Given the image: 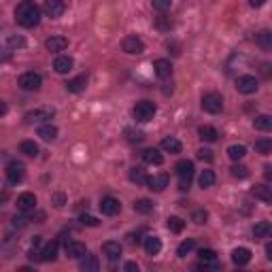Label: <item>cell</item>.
<instances>
[{"label":"cell","instance_id":"1","mask_svg":"<svg viewBox=\"0 0 272 272\" xmlns=\"http://www.w3.org/2000/svg\"><path fill=\"white\" fill-rule=\"evenodd\" d=\"M15 19L23 28H34L41 21V6L32 0H21L15 9Z\"/></svg>","mask_w":272,"mask_h":272},{"label":"cell","instance_id":"2","mask_svg":"<svg viewBox=\"0 0 272 272\" xmlns=\"http://www.w3.org/2000/svg\"><path fill=\"white\" fill-rule=\"evenodd\" d=\"M177 177H179V189L187 191L191 185V179H194V162L189 159H181L177 164Z\"/></svg>","mask_w":272,"mask_h":272},{"label":"cell","instance_id":"3","mask_svg":"<svg viewBox=\"0 0 272 272\" xmlns=\"http://www.w3.org/2000/svg\"><path fill=\"white\" fill-rule=\"evenodd\" d=\"M157 113V107L153 105L151 100H140V102H136V107L132 109V115L136 122H151L153 119V115Z\"/></svg>","mask_w":272,"mask_h":272},{"label":"cell","instance_id":"4","mask_svg":"<svg viewBox=\"0 0 272 272\" xmlns=\"http://www.w3.org/2000/svg\"><path fill=\"white\" fill-rule=\"evenodd\" d=\"M17 85L21 87L23 92H38L41 90V85H43V77L38 75V73H23L19 79H17Z\"/></svg>","mask_w":272,"mask_h":272},{"label":"cell","instance_id":"5","mask_svg":"<svg viewBox=\"0 0 272 272\" xmlns=\"http://www.w3.org/2000/svg\"><path fill=\"white\" fill-rule=\"evenodd\" d=\"M202 109L206 111V113H211V115L221 113V109H223V98H221V94H217V92L204 94V96H202Z\"/></svg>","mask_w":272,"mask_h":272},{"label":"cell","instance_id":"6","mask_svg":"<svg viewBox=\"0 0 272 272\" xmlns=\"http://www.w3.org/2000/svg\"><path fill=\"white\" fill-rule=\"evenodd\" d=\"M6 181L11 183V185H17V183L23 181V174H26V166H23L21 162H17V159H13V162L6 164Z\"/></svg>","mask_w":272,"mask_h":272},{"label":"cell","instance_id":"7","mask_svg":"<svg viewBox=\"0 0 272 272\" xmlns=\"http://www.w3.org/2000/svg\"><path fill=\"white\" fill-rule=\"evenodd\" d=\"M258 79L255 77H251V75H243V77H238L236 79V90L241 92V94H245V96H251V94H255L258 92Z\"/></svg>","mask_w":272,"mask_h":272},{"label":"cell","instance_id":"8","mask_svg":"<svg viewBox=\"0 0 272 272\" xmlns=\"http://www.w3.org/2000/svg\"><path fill=\"white\" fill-rule=\"evenodd\" d=\"M122 49H124V53H128V55H140L142 51H145V43H142L138 36L132 34V36H126V38H124Z\"/></svg>","mask_w":272,"mask_h":272},{"label":"cell","instance_id":"9","mask_svg":"<svg viewBox=\"0 0 272 272\" xmlns=\"http://www.w3.org/2000/svg\"><path fill=\"white\" fill-rule=\"evenodd\" d=\"M53 115H55L53 109H47V107L34 109V111H30V113H26V122H28V124H41V122L47 124Z\"/></svg>","mask_w":272,"mask_h":272},{"label":"cell","instance_id":"10","mask_svg":"<svg viewBox=\"0 0 272 272\" xmlns=\"http://www.w3.org/2000/svg\"><path fill=\"white\" fill-rule=\"evenodd\" d=\"M15 206H17V211H21V213H32L36 209V196L32 194V191H23V194L17 196Z\"/></svg>","mask_w":272,"mask_h":272},{"label":"cell","instance_id":"11","mask_svg":"<svg viewBox=\"0 0 272 272\" xmlns=\"http://www.w3.org/2000/svg\"><path fill=\"white\" fill-rule=\"evenodd\" d=\"M100 211H102V215H107V217H115V215L122 211V202L113 196H105L100 200Z\"/></svg>","mask_w":272,"mask_h":272},{"label":"cell","instance_id":"12","mask_svg":"<svg viewBox=\"0 0 272 272\" xmlns=\"http://www.w3.org/2000/svg\"><path fill=\"white\" fill-rule=\"evenodd\" d=\"M66 255L70 260H81L87 255V247L85 243H79V241H68L66 243Z\"/></svg>","mask_w":272,"mask_h":272},{"label":"cell","instance_id":"13","mask_svg":"<svg viewBox=\"0 0 272 272\" xmlns=\"http://www.w3.org/2000/svg\"><path fill=\"white\" fill-rule=\"evenodd\" d=\"M66 11V2L64 0H45V13L49 17H62Z\"/></svg>","mask_w":272,"mask_h":272},{"label":"cell","instance_id":"14","mask_svg":"<svg viewBox=\"0 0 272 272\" xmlns=\"http://www.w3.org/2000/svg\"><path fill=\"white\" fill-rule=\"evenodd\" d=\"M122 245H119L117 241H107L105 245H102V253L107 255L109 262H117L119 258H122Z\"/></svg>","mask_w":272,"mask_h":272},{"label":"cell","instance_id":"15","mask_svg":"<svg viewBox=\"0 0 272 272\" xmlns=\"http://www.w3.org/2000/svg\"><path fill=\"white\" fill-rule=\"evenodd\" d=\"M73 66H75V60L70 58V55H58L53 62L55 73H60V75H68L70 70H73Z\"/></svg>","mask_w":272,"mask_h":272},{"label":"cell","instance_id":"16","mask_svg":"<svg viewBox=\"0 0 272 272\" xmlns=\"http://www.w3.org/2000/svg\"><path fill=\"white\" fill-rule=\"evenodd\" d=\"M45 47H47V51H51V53L64 51L68 47V38L66 36H51L45 41Z\"/></svg>","mask_w":272,"mask_h":272},{"label":"cell","instance_id":"17","mask_svg":"<svg viewBox=\"0 0 272 272\" xmlns=\"http://www.w3.org/2000/svg\"><path fill=\"white\" fill-rule=\"evenodd\" d=\"M168 174H153V177H149L147 179V187L151 191H164L168 187Z\"/></svg>","mask_w":272,"mask_h":272},{"label":"cell","instance_id":"18","mask_svg":"<svg viewBox=\"0 0 272 272\" xmlns=\"http://www.w3.org/2000/svg\"><path fill=\"white\" fill-rule=\"evenodd\" d=\"M232 262H234L236 266H247V264L251 262V251L247 249V247H238V249L232 251Z\"/></svg>","mask_w":272,"mask_h":272},{"label":"cell","instance_id":"19","mask_svg":"<svg viewBox=\"0 0 272 272\" xmlns=\"http://www.w3.org/2000/svg\"><path fill=\"white\" fill-rule=\"evenodd\" d=\"M153 68H155V75H157L159 79H168V77L172 75V64H170V60L159 58V60L153 62Z\"/></svg>","mask_w":272,"mask_h":272},{"label":"cell","instance_id":"20","mask_svg":"<svg viewBox=\"0 0 272 272\" xmlns=\"http://www.w3.org/2000/svg\"><path fill=\"white\" fill-rule=\"evenodd\" d=\"M85 87H87V77L85 75H79V77L68 79V81H66V90L70 94H81Z\"/></svg>","mask_w":272,"mask_h":272},{"label":"cell","instance_id":"21","mask_svg":"<svg viewBox=\"0 0 272 272\" xmlns=\"http://www.w3.org/2000/svg\"><path fill=\"white\" fill-rule=\"evenodd\" d=\"M251 196L258 198V200H264V202L272 204V185H255L251 189Z\"/></svg>","mask_w":272,"mask_h":272},{"label":"cell","instance_id":"22","mask_svg":"<svg viewBox=\"0 0 272 272\" xmlns=\"http://www.w3.org/2000/svg\"><path fill=\"white\" fill-rule=\"evenodd\" d=\"M142 159H145V164H149V166H162L164 164V155L159 153L157 149H145L142 151Z\"/></svg>","mask_w":272,"mask_h":272},{"label":"cell","instance_id":"23","mask_svg":"<svg viewBox=\"0 0 272 272\" xmlns=\"http://www.w3.org/2000/svg\"><path fill=\"white\" fill-rule=\"evenodd\" d=\"M253 236L255 238H270L272 236V221H258L253 226Z\"/></svg>","mask_w":272,"mask_h":272},{"label":"cell","instance_id":"24","mask_svg":"<svg viewBox=\"0 0 272 272\" xmlns=\"http://www.w3.org/2000/svg\"><path fill=\"white\" fill-rule=\"evenodd\" d=\"M58 251H60V245L55 243V241H51V243H47L45 247H43V262H55L58 260Z\"/></svg>","mask_w":272,"mask_h":272},{"label":"cell","instance_id":"25","mask_svg":"<svg viewBox=\"0 0 272 272\" xmlns=\"http://www.w3.org/2000/svg\"><path fill=\"white\" fill-rule=\"evenodd\" d=\"M38 136H41L43 140H55L58 138V128H55L51 122H47L38 128Z\"/></svg>","mask_w":272,"mask_h":272},{"label":"cell","instance_id":"26","mask_svg":"<svg viewBox=\"0 0 272 272\" xmlns=\"http://www.w3.org/2000/svg\"><path fill=\"white\" fill-rule=\"evenodd\" d=\"M162 149L166 151V153H181V140L179 138H174V136H166V138L162 140Z\"/></svg>","mask_w":272,"mask_h":272},{"label":"cell","instance_id":"27","mask_svg":"<svg viewBox=\"0 0 272 272\" xmlns=\"http://www.w3.org/2000/svg\"><path fill=\"white\" fill-rule=\"evenodd\" d=\"M79 268H81L83 272H96V270H100V262H98L96 255H85V258H81Z\"/></svg>","mask_w":272,"mask_h":272},{"label":"cell","instance_id":"28","mask_svg":"<svg viewBox=\"0 0 272 272\" xmlns=\"http://www.w3.org/2000/svg\"><path fill=\"white\" fill-rule=\"evenodd\" d=\"M255 43H258L264 51H272V32H270V30L258 32V36H255Z\"/></svg>","mask_w":272,"mask_h":272},{"label":"cell","instance_id":"29","mask_svg":"<svg viewBox=\"0 0 272 272\" xmlns=\"http://www.w3.org/2000/svg\"><path fill=\"white\" fill-rule=\"evenodd\" d=\"M253 126L255 130L260 132H272V115H260L253 119Z\"/></svg>","mask_w":272,"mask_h":272},{"label":"cell","instance_id":"30","mask_svg":"<svg viewBox=\"0 0 272 272\" xmlns=\"http://www.w3.org/2000/svg\"><path fill=\"white\" fill-rule=\"evenodd\" d=\"M198 134H200V138H202L204 142H215V140L219 138V132L215 130L213 126H202V128L198 130Z\"/></svg>","mask_w":272,"mask_h":272},{"label":"cell","instance_id":"31","mask_svg":"<svg viewBox=\"0 0 272 272\" xmlns=\"http://www.w3.org/2000/svg\"><path fill=\"white\" fill-rule=\"evenodd\" d=\"M145 251L149 255H157L159 251H162V241H159L157 236H147L145 238Z\"/></svg>","mask_w":272,"mask_h":272},{"label":"cell","instance_id":"32","mask_svg":"<svg viewBox=\"0 0 272 272\" xmlns=\"http://www.w3.org/2000/svg\"><path fill=\"white\" fill-rule=\"evenodd\" d=\"M128 177H130V181L132 183H136V185H147V172L142 170L140 166H136V168H132L130 170V174H128Z\"/></svg>","mask_w":272,"mask_h":272},{"label":"cell","instance_id":"33","mask_svg":"<svg viewBox=\"0 0 272 272\" xmlns=\"http://www.w3.org/2000/svg\"><path fill=\"white\" fill-rule=\"evenodd\" d=\"M19 151H21L23 155H28V157H36L38 155V145H36L34 140H21Z\"/></svg>","mask_w":272,"mask_h":272},{"label":"cell","instance_id":"34","mask_svg":"<svg viewBox=\"0 0 272 272\" xmlns=\"http://www.w3.org/2000/svg\"><path fill=\"white\" fill-rule=\"evenodd\" d=\"M134 211L140 213V215H149L151 211H153V202L147 200V198H140V200H136L134 202Z\"/></svg>","mask_w":272,"mask_h":272},{"label":"cell","instance_id":"35","mask_svg":"<svg viewBox=\"0 0 272 272\" xmlns=\"http://www.w3.org/2000/svg\"><path fill=\"white\" fill-rule=\"evenodd\" d=\"M228 155H230V159L238 162V159H243L247 155V147L245 145H230L228 147Z\"/></svg>","mask_w":272,"mask_h":272},{"label":"cell","instance_id":"36","mask_svg":"<svg viewBox=\"0 0 272 272\" xmlns=\"http://www.w3.org/2000/svg\"><path fill=\"white\" fill-rule=\"evenodd\" d=\"M255 151L260 155H270L272 153V138H260L255 142Z\"/></svg>","mask_w":272,"mask_h":272},{"label":"cell","instance_id":"37","mask_svg":"<svg viewBox=\"0 0 272 272\" xmlns=\"http://www.w3.org/2000/svg\"><path fill=\"white\" fill-rule=\"evenodd\" d=\"M200 187L202 189H209L215 185V172L213 170H202V174H200Z\"/></svg>","mask_w":272,"mask_h":272},{"label":"cell","instance_id":"38","mask_svg":"<svg viewBox=\"0 0 272 272\" xmlns=\"http://www.w3.org/2000/svg\"><path fill=\"white\" fill-rule=\"evenodd\" d=\"M153 26H155L159 32H170V30H172V19L168 17V15H159V17H155Z\"/></svg>","mask_w":272,"mask_h":272},{"label":"cell","instance_id":"39","mask_svg":"<svg viewBox=\"0 0 272 272\" xmlns=\"http://www.w3.org/2000/svg\"><path fill=\"white\" fill-rule=\"evenodd\" d=\"M166 226H168V230H170V232H174V234H181L183 228H185V221H183L181 217H168Z\"/></svg>","mask_w":272,"mask_h":272},{"label":"cell","instance_id":"40","mask_svg":"<svg viewBox=\"0 0 272 272\" xmlns=\"http://www.w3.org/2000/svg\"><path fill=\"white\" fill-rule=\"evenodd\" d=\"M194 247H196V241H194V238H187V241H183V243L179 245L177 255H179V258H187V253L194 251Z\"/></svg>","mask_w":272,"mask_h":272},{"label":"cell","instance_id":"41","mask_svg":"<svg viewBox=\"0 0 272 272\" xmlns=\"http://www.w3.org/2000/svg\"><path fill=\"white\" fill-rule=\"evenodd\" d=\"M230 170H232V177H236V179H247V177H249V168L243 166V164H234Z\"/></svg>","mask_w":272,"mask_h":272},{"label":"cell","instance_id":"42","mask_svg":"<svg viewBox=\"0 0 272 272\" xmlns=\"http://www.w3.org/2000/svg\"><path fill=\"white\" fill-rule=\"evenodd\" d=\"M151 4H153V9L159 11V13H164L168 11L172 6V0H151Z\"/></svg>","mask_w":272,"mask_h":272},{"label":"cell","instance_id":"43","mask_svg":"<svg viewBox=\"0 0 272 272\" xmlns=\"http://www.w3.org/2000/svg\"><path fill=\"white\" fill-rule=\"evenodd\" d=\"M260 75L266 79V81H272V64L270 62H262L260 64Z\"/></svg>","mask_w":272,"mask_h":272},{"label":"cell","instance_id":"44","mask_svg":"<svg viewBox=\"0 0 272 272\" xmlns=\"http://www.w3.org/2000/svg\"><path fill=\"white\" fill-rule=\"evenodd\" d=\"M206 219H209V213H206V211H194V215H191V221L198 223V226L206 223Z\"/></svg>","mask_w":272,"mask_h":272},{"label":"cell","instance_id":"45","mask_svg":"<svg viewBox=\"0 0 272 272\" xmlns=\"http://www.w3.org/2000/svg\"><path fill=\"white\" fill-rule=\"evenodd\" d=\"M79 221H81L83 226H90V228H96V226L100 223L96 217H92V215H81V217H79Z\"/></svg>","mask_w":272,"mask_h":272},{"label":"cell","instance_id":"46","mask_svg":"<svg viewBox=\"0 0 272 272\" xmlns=\"http://www.w3.org/2000/svg\"><path fill=\"white\" fill-rule=\"evenodd\" d=\"M198 159H202V162H213V151L211 149H198Z\"/></svg>","mask_w":272,"mask_h":272},{"label":"cell","instance_id":"47","mask_svg":"<svg viewBox=\"0 0 272 272\" xmlns=\"http://www.w3.org/2000/svg\"><path fill=\"white\" fill-rule=\"evenodd\" d=\"M6 45H9V47H23V45H26V41H23L21 36H9Z\"/></svg>","mask_w":272,"mask_h":272},{"label":"cell","instance_id":"48","mask_svg":"<svg viewBox=\"0 0 272 272\" xmlns=\"http://www.w3.org/2000/svg\"><path fill=\"white\" fill-rule=\"evenodd\" d=\"M126 134H128V140H130V142H138V140H142V132H132V130H126Z\"/></svg>","mask_w":272,"mask_h":272},{"label":"cell","instance_id":"49","mask_svg":"<svg viewBox=\"0 0 272 272\" xmlns=\"http://www.w3.org/2000/svg\"><path fill=\"white\" fill-rule=\"evenodd\" d=\"M28 221L30 219H26V217H13V228H26Z\"/></svg>","mask_w":272,"mask_h":272},{"label":"cell","instance_id":"50","mask_svg":"<svg viewBox=\"0 0 272 272\" xmlns=\"http://www.w3.org/2000/svg\"><path fill=\"white\" fill-rule=\"evenodd\" d=\"M53 204L55 206H64V194H53Z\"/></svg>","mask_w":272,"mask_h":272},{"label":"cell","instance_id":"51","mask_svg":"<svg viewBox=\"0 0 272 272\" xmlns=\"http://www.w3.org/2000/svg\"><path fill=\"white\" fill-rule=\"evenodd\" d=\"M249 4L253 6V9H260V6L266 4V0H249Z\"/></svg>","mask_w":272,"mask_h":272},{"label":"cell","instance_id":"52","mask_svg":"<svg viewBox=\"0 0 272 272\" xmlns=\"http://www.w3.org/2000/svg\"><path fill=\"white\" fill-rule=\"evenodd\" d=\"M124 268H126L128 272H138V266H136V264H134V262H128V264H126V266H124Z\"/></svg>","mask_w":272,"mask_h":272},{"label":"cell","instance_id":"53","mask_svg":"<svg viewBox=\"0 0 272 272\" xmlns=\"http://www.w3.org/2000/svg\"><path fill=\"white\" fill-rule=\"evenodd\" d=\"M264 177H266V181L272 183V166H266V168H264Z\"/></svg>","mask_w":272,"mask_h":272},{"label":"cell","instance_id":"54","mask_svg":"<svg viewBox=\"0 0 272 272\" xmlns=\"http://www.w3.org/2000/svg\"><path fill=\"white\" fill-rule=\"evenodd\" d=\"M266 258L272 262V243H268V245H266Z\"/></svg>","mask_w":272,"mask_h":272}]
</instances>
